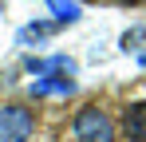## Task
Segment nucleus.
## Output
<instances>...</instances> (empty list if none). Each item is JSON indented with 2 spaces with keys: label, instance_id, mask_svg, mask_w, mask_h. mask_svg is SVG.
<instances>
[{
  "label": "nucleus",
  "instance_id": "nucleus-1",
  "mask_svg": "<svg viewBox=\"0 0 146 142\" xmlns=\"http://www.w3.org/2000/svg\"><path fill=\"white\" fill-rule=\"evenodd\" d=\"M71 130H75V142H115V122L99 107H83L75 115Z\"/></svg>",
  "mask_w": 146,
  "mask_h": 142
},
{
  "label": "nucleus",
  "instance_id": "nucleus-3",
  "mask_svg": "<svg viewBox=\"0 0 146 142\" xmlns=\"http://www.w3.org/2000/svg\"><path fill=\"white\" fill-rule=\"evenodd\" d=\"M122 134L130 142H146V103H130L122 115Z\"/></svg>",
  "mask_w": 146,
  "mask_h": 142
},
{
  "label": "nucleus",
  "instance_id": "nucleus-4",
  "mask_svg": "<svg viewBox=\"0 0 146 142\" xmlns=\"http://www.w3.org/2000/svg\"><path fill=\"white\" fill-rule=\"evenodd\" d=\"M71 91H75V83L59 79V75H44V79L32 83V95H71Z\"/></svg>",
  "mask_w": 146,
  "mask_h": 142
},
{
  "label": "nucleus",
  "instance_id": "nucleus-8",
  "mask_svg": "<svg viewBox=\"0 0 146 142\" xmlns=\"http://www.w3.org/2000/svg\"><path fill=\"white\" fill-rule=\"evenodd\" d=\"M142 63H146V55H142Z\"/></svg>",
  "mask_w": 146,
  "mask_h": 142
},
{
  "label": "nucleus",
  "instance_id": "nucleus-6",
  "mask_svg": "<svg viewBox=\"0 0 146 142\" xmlns=\"http://www.w3.org/2000/svg\"><path fill=\"white\" fill-rule=\"evenodd\" d=\"M51 28L48 24H32V28H24V32H20V44H28V40H40V36H48Z\"/></svg>",
  "mask_w": 146,
  "mask_h": 142
},
{
  "label": "nucleus",
  "instance_id": "nucleus-2",
  "mask_svg": "<svg viewBox=\"0 0 146 142\" xmlns=\"http://www.w3.org/2000/svg\"><path fill=\"white\" fill-rule=\"evenodd\" d=\"M32 130H36V118L28 107H20V103L0 107V142H28Z\"/></svg>",
  "mask_w": 146,
  "mask_h": 142
},
{
  "label": "nucleus",
  "instance_id": "nucleus-7",
  "mask_svg": "<svg viewBox=\"0 0 146 142\" xmlns=\"http://www.w3.org/2000/svg\"><path fill=\"white\" fill-rule=\"evenodd\" d=\"M122 4H142V0H122Z\"/></svg>",
  "mask_w": 146,
  "mask_h": 142
},
{
  "label": "nucleus",
  "instance_id": "nucleus-5",
  "mask_svg": "<svg viewBox=\"0 0 146 142\" xmlns=\"http://www.w3.org/2000/svg\"><path fill=\"white\" fill-rule=\"evenodd\" d=\"M48 8L55 12V20H59V24H75V20H79V12H83L79 0H48Z\"/></svg>",
  "mask_w": 146,
  "mask_h": 142
}]
</instances>
